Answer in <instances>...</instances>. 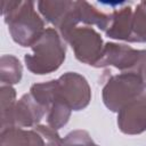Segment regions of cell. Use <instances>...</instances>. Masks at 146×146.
<instances>
[{"label":"cell","mask_w":146,"mask_h":146,"mask_svg":"<svg viewBox=\"0 0 146 146\" xmlns=\"http://www.w3.org/2000/svg\"><path fill=\"white\" fill-rule=\"evenodd\" d=\"M113 66L123 73H137L146 80V50L133 49L128 44L107 42L95 67Z\"/></svg>","instance_id":"obj_5"},{"label":"cell","mask_w":146,"mask_h":146,"mask_svg":"<svg viewBox=\"0 0 146 146\" xmlns=\"http://www.w3.org/2000/svg\"><path fill=\"white\" fill-rule=\"evenodd\" d=\"M117 127L125 135L146 131V84L143 91L117 113Z\"/></svg>","instance_id":"obj_10"},{"label":"cell","mask_w":146,"mask_h":146,"mask_svg":"<svg viewBox=\"0 0 146 146\" xmlns=\"http://www.w3.org/2000/svg\"><path fill=\"white\" fill-rule=\"evenodd\" d=\"M32 54L24 56V62L30 72L38 75L57 71L65 60V41L56 29L44 30L38 41L31 47Z\"/></svg>","instance_id":"obj_2"},{"label":"cell","mask_w":146,"mask_h":146,"mask_svg":"<svg viewBox=\"0 0 146 146\" xmlns=\"http://www.w3.org/2000/svg\"><path fill=\"white\" fill-rule=\"evenodd\" d=\"M36 6L43 18L58 29L60 35L79 26L81 23L79 1L41 0L36 2Z\"/></svg>","instance_id":"obj_7"},{"label":"cell","mask_w":146,"mask_h":146,"mask_svg":"<svg viewBox=\"0 0 146 146\" xmlns=\"http://www.w3.org/2000/svg\"><path fill=\"white\" fill-rule=\"evenodd\" d=\"M57 80L60 94L72 111L84 110L91 100V89L87 79L76 72H66Z\"/></svg>","instance_id":"obj_9"},{"label":"cell","mask_w":146,"mask_h":146,"mask_svg":"<svg viewBox=\"0 0 146 146\" xmlns=\"http://www.w3.org/2000/svg\"><path fill=\"white\" fill-rule=\"evenodd\" d=\"M0 146H13V145L7 144V143H2V141H0Z\"/></svg>","instance_id":"obj_17"},{"label":"cell","mask_w":146,"mask_h":146,"mask_svg":"<svg viewBox=\"0 0 146 146\" xmlns=\"http://www.w3.org/2000/svg\"><path fill=\"white\" fill-rule=\"evenodd\" d=\"M73 49L75 58L87 65L96 66L99 62L104 43L100 34L90 26H76L62 35Z\"/></svg>","instance_id":"obj_6"},{"label":"cell","mask_w":146,"mask_h":146,"mask_svg":"<svg viewBox=\"0 0 146 146\" xmlns=\"http://www.w3.org/2000/svg\"><path fill=\"white\" fill-rule=\"evenodd\" d=\"M30 94L46 108L47 123L50 128L58 130L68 122L72 108L60 94L56 80L32 84Z\"/></svg>","instance_id":"obj_4"},{"label":"cell","mask_w":146,"mask_h":146,"mask_svg":"<svg viewBox=\"0 0 146 146\" xmlns=\"http://www.w3.org/2000/svg\"><path fill=\"white\" fill-rule=\"evenodd\" d=\"M2 15L11 39L21 47H32L44 32V22L33 1H2Z\"/></svg>","instance_id":"obj_1"},{"label":"cell","mask_w":146,"mask_h":146,"mask_svg":"<svg viewBox=\"0 0 146 146\" xmlns=\"http://www.w3.org/2000/svg\"><path fill=\"white\" fill-rule=\"evenodd\" d=\"M0 141L13 146H60L62 138L49 125L38 124L31 129L9 127L1 129Z\"/></svg>","instance_id":"obj_8"},{"label":"cell","mask_w":146,"mask_h":146,"mask_svg":"<svg viewBox=\"0 0 146 146\" xmlns=\"http://www.w3.org/2000/svg\"><path fill=\"white\" fill-rule=\"evenodd\" d=\"M23 67L19 59L13 55H2L0 58V81L1 84L13 86L21 81Z\"/></svg>","instance_id":"obj_13"},{"label":"cell","mask_w":146,"mask_h":146,"mask_svg":"<svg viewBox=\"0 0 146 146\" xmlns=\"http://www.w3.org/2000/svg\"><path fill=\"white\" fill-rule=\"evenodd\" d=\"M1 129L13 127V113L16 105V90L11 86L1 84Z\"/></svg>","instance_id":"obj_14"},{"label":"cell","mask_w":146,"mask_h":146,"mask_svg":"<svg viewBox=\"0 0 146 146\" xmlns=\"http://www.w3.org/2000/svg\"><path fill=\"white\" fill-rule=\"evenodd\" d=\"M145 84L146 80L137 73L112 75L103 87V103L111 112L119 113L143 91Z\"/></svg>","instance_id":"obj_3"},{"label":"cell","mask_w":146,"mask_h":146,"mask_svg":"<svg viewBox=\"0 0 146 146\" xmlns=\"http://www.w3.org/2000/svg\"><path fill=\"white\" fill-rule=\"evenodd\" d=\"M132 9L130 6L120 7L110 14V23L105 31L106 36L129 42L131 33Z\"/></svg>","instance_id":"obj_12"},{"label":"cell","mask_w":146,"mask_h":146,"mask_svg":"<svg viewBox=\"0 0 146 146\" xmlns=\"http://www.w3.org/2000/svg\"><path fill=\"white\" fill-rule=\"evenodd\" d=\"M46 114V108L31 94H25L16 102L13 113V127L33 128L39 124Z\"/></svg>","instance_id":"obj_11"},{"label":"cell","mask_w":146,"mask_h":146,"mask_svg":"<svg viewBox=\"0 0 146 146\" xmlns=\"http://www.w3.org/2000/svg\"><path fill=\"white\" fill-rule=\"evenodd\" d=\"M129 42H146V1L139 2L132 13Z\"/></svg>","instance_id":"obj_15"},{"label":"cell","mask_w":146,"mask_h":146,"mask_svg":"<svg viewBox=\"0 0 146 146\" xmlns=\"http://www.w3.org/2000/svg\"><path fill=\"white\" fill-rule=\"evenodd\" d=\"M60 146H99V145H97L92 140L88 131L79 129L68 132L64 137V139H62Z\"/></svg>","instance_id":"obj_16"}]
</instances>
